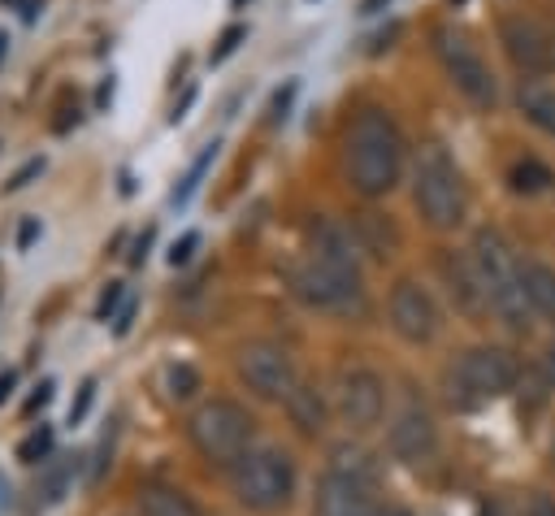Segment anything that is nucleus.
I'll return each instance as SVG.
<instances>
[{
    "label": "nucleus",
    "instance_id": "1",
    "mask_svg": "<svg viewBox=\"0 0 555 516\" xmlns=\"http://www.w3.org/2000/svg\"><path fill=\"white\" fill-rule=\"evenodd\" d=\"M408 143L386 108H360L343 134V173L347 186L364 199H382L399 186Z\"/></svg>",
    "mask_w": 555,
    "mask_h": 516
},
{
    "label": "nucleus",
    "instance_id": "2",
    "mask_svg": "<svg viewBox=\"0 0 555 516\" xmlns=\"http://www.w3.org/2000/svg\"><path fill=\"white\" fill-rule=\"evenodd\" d=\"M473 265L481 273V286L490 295V308L512 325V330H529L533 325V299H529V286H525V269L516 265L507 238L490 225H481L473 234Z\"/></svg>",
    "mask_w": 555,
    "mask_h": 516
},
{
    "label": "nucleus",
    "instance_id": "3",
    "mask_svg": "<svg viewBox=\"0 0 555 516\" xmlns=\"http://www.w3.org/2000/svg\"><path fill=\"white\" fill-rule=\"evenodd\" d=\"M412 199L434 230H455L468 217V191L442 143H425L412 165Z\"/></svg>",
    "mask_w": 555,
    "mask_h": 516
},
{
    "label": "nucleus",
    "instance_id": "4",
    "mask_svg": "<svg viewBox=\"0 0 555 516\" xmlns=\"http://www.w3.org/2000/svg\"><path fill=\"white\" fill-rule=\"evenodd\" d=\"M186 434H191V442H195V451L204 460H212V464H238L247 455V442H251V416L234 399H212V403H204V408L191 412Z\"/></svg>",
    "mask_w": 555,
    "mask_h": 516
},
{
    "label": "nucleus",
    "instance_id": "5",
    "mask_svg": "<svg viewBox=\"0 0 555 516\" xmlns=\"http://www.w3.org/2000/svg\"><path fill=\"white\" fill-rule=\"evenodd\" d=\"M234 494L247 507H256V512L286 507L291 494H295V464H291V455L286 451H273V447L247 451L234 464Z\"/></svg>",
    "mask_w": 555,
    "mask_h": 516
},
{
    "label": "nucleus",
    "instance_id": "6",
    "mask_svg": "<svg viewBox=\"0 0 555 516\" xmlns=\"http://www.w3.org/2000/svg\"><path fill=\"white\" fill-rule=\"evenodd\" d=\"M291 291L308 308H321V312H356L364 304L360 269H343V265H330L317 256H308L291 269Z\"/></svg>",
    "mask_w": 555,
    "mask_h": 516
},
{
    "label": "nucleus",
    "instance_id": "7",
    "mask_svg": "<svg viewBox=\"0 0 555 516\" xmlns=\"http://www.w3.org/2000/svg\"><path fill=\"white\" fill-rule=\"evenodd\" d=\"M434 52H438L447 78H451L473 104H481V108L494 104V95H499V91H494V74H490L486 56L477 52V43H473L464 30H455V26H438V30H434Z\"/></svg>",
    "mask_w": 555,
    "mask_h": 516
},
{
    "label": "nucleus",
    "instance_id": "8",
    "mask_svg": "<svg viewBox=\"0 0 555 516\" xmlns=\"http://www.w3.org/2000/svg\"><path fill=\"white\" fill-rule=\"evenodd\" d=\"M238 377L260 399H291V390H295V364L273 343H247V347H238Z\"/></svg>",
    "mask_w": 555,
    "mask_h": 516
},
{
    "label": "nucleus",
    "instance_id": "9",
    "mask_svg": "<svg viewBox=\"0 0 555 516\" xmlns=\"http://www.w3.org/2000/svg\"><path fill=\"white\" fill-rule=\"evenodd\" d=\"M455 382H460V390H468L473 399H494V395L512 390V382H516V360H512V351H503V347H473V351L460 356Z\"/></svg>",
    "mask_w": 555,
    "mask_h": 516
},
{
    "label": "nucleus",
    "instance_id": "10",
    "mask_svg": "<svg viewBox=\"0 0 555 516\" xmlns=\"http://www.w3.org/2000/svg\"><path fill=\"white\" fill-rule=\"evenodd\" d=\"M499 39H503V52L507 61L529 74V78H546L555 69V43L551 35L533 22V17H503L499 22Z\"/></svg>",
    "mask_w": 555,
    "mask_h": 516
},
{
    "label": "nucleus",
    "instance_id": "11",
    "mask_svg": "<svg viewBox=\"0 0 555 516\" xmlns=\"http://www.w3.org/2000/svg\"><path fill=\"white\" fill-rule=\"evenodd\" d=\"M390 325L408 343H429L438 334V304H434V295L421 282L399 278L395 291H390Z\"/></svg>",
    "mask_w": 555,
    "mask_h": 516
},
{
    "label": "nucleus",
    "instance_id": "12",
    "mask_svg": "<svg viewBox=\"0 0 555 516\" xmlns=\"http://www.w3.org/2000/svg\"><path fill=\"white\" fill-rule=\"evenodd\" d=\"M338 412L351 429H369L386 412V386L373 369H347L338 377Z\"/></svg>",
    "mask_w": 555,
    "mask_h": 516
},
{
    "label": "nucleus",
    "instance_id": "13",
    "mask_svg": "<svg viewBox=\"0 0 555 516\" xmlns=\"http://www.w3.org/2000/svg\"><path fill=\"white\" fill-rule=\"evenodd\" d=\"M438 269H442L447 291H451V299H455V308H460L464 317H481V312L490 308V295H486V286H481V273H477L473 256L442 251V256H438Z\"/></svg>",
    "mask_w": 555,
    "mask_h": 516
},
{
    "label": "nucleus",
    "instance_id": "14",
    "mask_svg": "<svg viewBox=\"0 0 555 516\" xmlns=\"http://www.w3.org/2000/svg\"><path fill=\"white\" fill-rule=\"evenodd\" d=\"M317 516H382V512L373 507V499L360 481L325 473L317 486Z\"/></svg>",
    "mask_w": 555,
    "mask_h": 516
},
{
    "label": "nucleus",
    "instance_id": "15",
    "mask_svg": "<svg viewBox=\"0 0 555 516\" xmlns=\"http://www.w3.org/2000/svg\"><path fill=\"white\" fill-rule=\"evenodd\" d=\"M434 447H438V429H434L429 412L408 408L403 416H395V425H390V451H395L399 460H408V464L429 460Z\"/></svg>",
    "mask_w": 555,
    "mask_h": 516
},
{
    "label": "nucleus",
    "instance_id": "16",
    "mask_svg": "<svg viewBox=\"0 0 555 516\" xmlns=\"http://www.w3.org/2000/svg\"><path fill=\"white\" fill-rule=\"evenodd\" d=\"M351 230H356L360 251H373L377 260L395 256V247H399V230H395V225H390L382 212H360V217L351 221Z\"/></svg>",
    "mask_w": 555,
    "mask_h": 516
},
{
    "label": "nucleus",
    "instance_id": "17",
    "mask_svg": "<svg viewBox=\"0 0 555 516\" xmlns=\"http://www.w3.org/2000/svg\"><path fill=\"white\" fill-rule=\"evenodd\" d=\"M516 104H520V113H525L542 134L555 139V87H538V82H529V87L516 91Z\"/></svg>",
    "mask_w": 555,
    "mask_h": 516
},
{
    "label": "nucleus",
    "instance_id": "18",
    "mask_svg": "<svg viewBox=\"0 0 555 516\" xmlns=\"http://www.w3.org/2000/svg\"><path fill=\"white\" fill-rule=\"evenodd\" d=\"M286 408H291V421H295L304 434H321V425H325V403H321V395H317L312 386H295L291 399H286Z\"/></svg>",
    "mask_w": 555,
    "mask_h": 516
},
{
    "label": "nucleus",
    "instance_id": "19",
    "mask_svg": "<svg viewBox=\"0 0 555 516\" xmlns=\"http://www.w3.org/2000/svg\"><path fill=\"white\" fill-rule=\"evenodd\" d=\"M507 182H512L516 195H538V191H546V186L555 182V173H551L542 160L525 156V160H516V165L507 169Z\"/></svg>",
    "mask_w": 555,
    "mask_h": 516
},
{
    "label": "nucleus",
    "instance_id": "20",
    "mask_svg": "<svg viewBox=\"0 0 555 516\" xmlns=\"http://www.w3.org/2000/svg\"><path fill=\"white\" fill-rule=\"evenodd\" d=\"M525 286H529L533 308L555 321V269L551 265H525Z\"/></svg>",
    "mask_w": 555,
    "mask_h": 516
},
{
    "label": "nucleus",
    "instance_id": "21",
    "mask_svg": "<svg viewBox=\"0 0 555 516\" xmlns=\"http://www.w3.org/2000/svg\"><path fill=\"white\" fill-rule=\"evenodd\" d=\"M143 516H199V507L178 490L152 486V490H143Z\"/></svg>",
    "mask_w": 555,
    "mask_h": 516
},
{
    "label": "nucleus",
    "instance_id": "22",
    "mask_svg": "<svg viewBox=\"0 0 555 516\" xmlns=\"http://www.w3.org/2000/svg\"><path fill=\"white\" fill-rule=\"evenodd\" d=\"M212 160H217V143H208V147H204V152H199V156L191 160L186 178H182V182L173 186V195H169V199H173V204H186V199L195 195V186L204 182V173H208V165H212Z\"/></svg>",
    "mask_w": 555,
    "mask_h": 516
},
{
    "label": "nucleus",
    "instance_id": "23",
    "mask_svg": "<svg viewBox=\"0 0 555 516\" xmlns=\"http://www.w3.org/2000/svg\"><path fill=\"white\" fill-rule=\"evenodd\" d=\"M330 473H338V477H351V481H369L373 477V464H369V455L360 451V447H338L334 451V468Z\"/></svg>",
    "mask_w": 555,
    "mask_h": 516
},
{
    "label": "nucleus",
    "instance_id": "24",
    "mask_svg": "<svg viewBox=\"0 0 555 516\" xmlns=\"http://www.w3.org/2000/svg\"><path fill=\"white\" fill-rule=\"evenodd\" d=\"M199 390V373L191 364H169L165 369V395L169 399H191Z\"/></svg>",
    "mask_w": 555,
    "mask_h": 516
},
{
    "label": "nucleus",
    "instance_id": "25",
    "mask_svg": "<svg viewBox=\"0 0 555 516\" xmlns=\"http://www.w3.org/2000/svg\"><path fill=\"white\" fill-rule=\"evenodd\" d=\"M48 451H52V425H39L17 442V460L22 464H39V460H48Z\"/></svg>",
    "mask_w": 555,
    "mask_h": 516
},
{
    "label": "nucleus",
    "instance_id": "26",
    "mask_svg": "<svg viewBox=\"0 0 555 516\" xmlns=\"http://www.w3.org/2000/svg\"><path fill=\"white\" fill-rule=\"evenodd\" d=\"M74 473H78V455H65L61 464H52V473L43 477V499H48V503H56V499L69 490Z\"/></svg>",
    "mask_w": 555,
    "mask_h": 516
},
{
    "label": "nucleus",
    "instance_id": "27",
    "mask_svg": "<svg viewBox=\"0 0 555 516\" xmlns=\"http://www.w3.org/2000/svg\"><path fill=\"white\" fill-rule=\"evenodd\" d=\"M243 39H247V26H225V30L217 35V43H212L208 61H212V65H221V61H225V56H230V52H234Z\"/></svg>",
    "mask_w": 555,
    "mask_h": 516
},
{
    "label": "nucleus",
    "instance_id": "28",
    "mask_svg": "<svg viewBox=\"0 0 555 516\" xmlns=\"http://www.w3.org/2000/svg\"><path fill=\"white\" fill-rule=\"evenodd\" d=\"M43 169H48V160H43V156H30V160H26L22 169H13V173H9L4 191H22V186H26V182H35V178H39Z\"/></svg>",
    "mask_w": 555,
    "mask_h": 516
},
{
    "label": "nucleus",
    "instance_id": "29",
    "mask_svg": "<svg viewBox=\"0 0 555 516\" xmlns=\"http://www.w3.org/2000/svg\"><path fill=\"white\" fill-rule=\"evenodd\" d=\"M291 100H295V82H286V87L273 91V100H269V126H282V121H286Z\"/></svg>",
    "mask_w": 555,
    "mask_h": 516
},
{
    "label": "nucleus",
    "instance_id": "30",
    "mask_svg": "<svg viewBox=\"0 0 555 516\" xmlns=\"http://www.w3.org/2000/svg\"><path fill=\"white\" fill-rule=\"evenodd\" d=\"M121 295H126V286H121V282H108V286L100 291V304H95V321H113V308L121 304Z\"/></svg>",
    "mask_w": 555,
    "mask_h": 516
},
{
    "label": "nucleus",
    "instance_id": "31",
    "mask_svg": "<svg viewBox=\"0 0 555 516\" xmlns=\"http://www.w3.org/2000/svg\"><path fill=\"white\" fill-rule=\"evenodd\" d=\"M195 247H199V234H195V230H186V234H182V238L169 247V265H173V269H178V265H186Z\"/></svg>",
    "mask_w": 555,
    "mask_h": 516
},
{
    "label": "nucleus",
    "instance_id": "32",
    "mask_svg": "<svg viewBox=\"0 0 555 516\" xmlns=\"http://www.w3.org/2000/svg\"><path fill=\"white\" fill-rule=\"evenodd\" d=\"M91 399H95V382H91V377H87V382H82V386H78V399H74V403H69V425H78V421H82V416H87V408H91Z\"/></svg>",
    "mask_w": 555,
    "mask_h": 516
},
{
    "label": "nucleus",
    "instance_id": "33",
    "mask_svg": "<svg viewBox=\"0 0 555 516\" xmlns=\"http://www.w3.org/2000/svg\"><path fill=\"white\" fill-rule=\"evenodd\" d=\"M48 399H52V382H48V377H43V382H39V386H35V395H30V399H26V416H35V412H39V408H43V403H48Z\"/></svg>",
    "mask_w": 555,
    "mask_h": 516
},
{
    "label": "nucleus",
    "instance_id": "34",
    "mask_svg": "<svg viewBox=\"0 0 555 516\" xmlns=\"http://www.w3.org/2000/svg\"><path fill=\"white\" fill-rule=\"evenodd\" d=\"M35 238H39V221H35V217H26V221H22V230H17V247L26 251Z\"/></svg>",
    "mask_w": 555,
    "mask_h": 516
},
{
    "label": "nucleus",
    "instance_id": "35",
    "mask_svg": "<svg viewBox=\"0 0 555 516\" xmlns=\"http://www.w3.org/2000/svg\"><path fill=\"white\" fill-rule=\"evenodd\" d=\"M191 104H195V87H186V91H182V100H178V104H173V113H169V121H173V126H178V121H182V117H186V108H191Z\"/></svg>",
    "mask_w": 555,
    "mask_h": 516
},
{
    "label": "nucleus",
    "instance_id": "36",
    "mask_svg": "<svg viewBox=\"0 0 555 516\" xmlns=\"http://www.w3.org/2000/svg\"><path fill=\"white\" fill-rule=\"evenodd\" d=\"M529 516H555V499H546V494H533V503H529Z\"/></svg>",
    "mask_w": 555,
    "mask_h": 516
},
{
    "label": "nucleus",
    "instance_id": "37",
    "mask_svg": "<svg viewBox=\"0 0 555 516\" xmlns=\"http://www.w3.org/2000/svg\"><path fill=\"white\" fill-rule=\"evenodd\" d=\"M113 91H117V82H113V74H108V78L100 82V91H95V104L108 108V104H113Z\"/></svg>",
    "mask_w": 555,
    "mask_h": 516
},
{
    "label": "nucleus",
    "instance_id": "38",
    "mask_svg": "<svg viewBox=\"0 0 555 516\" xmlns=\"http://www.w3.org/2000/svg\"><path fill=\"white\" fill-rule=\"evenodd\" d=\"M542 377L551 382V390H555V343L542 351Z\"/></svg>",
    "mask_w": 555,
    "mask_h": 516
},
{
    "label": "nucleus",
    "instance_id": "39",
    "mask_svg": "<svg viewBox=\"0 0 555 516\" xmlns=\"http://www.w3.org/2000/svg\"><path fill=\"white\" fill-rule=\"evenodd\" d=\"M147 247H152V230H143V238L134 243V251H130V265H143V256H147Z\"/></svg>",
    "mask_w": 555,
    "mask_h": 516
},
{
    "label": "nucleus",
    "instance_id": "40",
    "mask_svg": "<svg viewBox=\"0 0 555 516\" xmlns=\"http://www.w3.org/2000/svg\"><path fill=\"white\" fill-rule=\"evenodd\" d=\"M130 321H134V304H126V308L117 312V321H113V330H117V334H126V330H130Z\"/></svg>",
    "mask_w": 555,
    "mask_h": 516
},
{
    "label": "nucleus",
    "instance_id": "41",
    "mask_svg": "<svg viewBox=\"0 0 555 516\" xmlns=\"http://www.w3.org/2000/svg\"><path fill=\"white\" fill-rule=\"evenodd\" d=\"M13 382H17V373H13V369H4V373H0V403L13 395Z\"/></svg>",
    "mask_w": 555,
    "mask_h": 516
},
{
    "label": "nucleus",
    "instance_id": "42",
    "mask_svg": "<svg viewBox=\"0 0 555 516\" xmlns=\"http://www.w3.org/2000/svg\"><path fill=\"white\" fill-rule=\"evenodd\" d=\"M382 4H386V0H360V13H364V17H369V13H377V9H382Z\"/></svg>",
    "mask_w": 555,
    "mask_h": 516
},
{
    "label": "nucleus",
    "instance_id": "43",
    "mask_svg": "<svg viewBox=\"0 0 555 516\" xmlns=\"http://www.w3.org/2000/svg\"><path fill=\"white\" fill-rule=\"evenodd\" d=\"M481 516H507V512H503V503H486Z\"/></svg>",
    "mask_w": 555,
    "mask_h": 516
},
{
    "label": "nucleus",
    "instance_id": "44",
    "mask_svg": "<svg viewBox=\"0 0 555 516\" xmlns=\"http://www.w3.org/2000/svg\"><path fill=\"white\" fill-rule=\"evenodd\" d=\"M4 56H9V35H0V65H4Z\"/></svg>",
    "mask_w": 555,
    "mask_h": 516
},
{
    "label": "nucleus",
    "instance_id": "45",
    "mask_svg": "<svg viewBox=\"0 0 555 516\" xmlns=\"http://www.w3.org/2000/svg\"><path fill=\"white\" fill-rule=\"evenodd\" d=\"M4 503H9V481L0 477V507H4Z\"/></svg>",
    "mask_w": 555,
    "mask_h": 516
},
{
    "label": "nucleus",
    "instance_id": "46",
    "mask_svg": "<svg viewBox=\"0 0 555 516\" xmlns=\"http://www.w3.org/2000/svg\"><path fill=\"white\" fill-rule=\"evenodd\" d=\"M382 516H412V512H403V507H390V512H382Z\"/></svg>",
    "mask_w": 555,
    "mask_h": 516
},
{
    "label": "nucleus",
    "instance_id": "47",
    "mask_svg": "<svg viewBox=\"0 0 555 516\" xmlns=\"http://www.w3.org/2000/svg\"><path fill=\"white\" fill-rule=\"evenodd\" d=\"M451 4H460V0H451Z\"/></svg>",
    "mask_w": 555,
    "mask_h": 516
}]
</instances>
